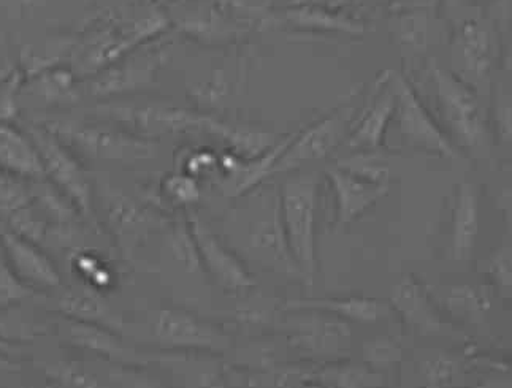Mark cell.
<instances>
[{"label":"cell","mask_w":512,"mask_h":388,"mask_svg":"<svg viewBox=\"0 0 512 388\" xmlns=\"http://www.w3.org/2000/svg\"><path fill=\"white\" fill-rule=\"evenodd\" d=\"M318 173H299L287 178L279 189V214L284 238L300 282L313 287L318 276L316 219H318Z\"/></svg>","instance_id":"cell-1"},{"label":"cell","mask_w":512,"mask_h":388,"mask_svg":"<svg viewBox=\"0 0 512 388\" xmlns=\"http://www.w3.org/2000/svg\"><path fill=\"white\" fill-rule=\"evenodd\" d=\"M284 341L305 365L340 362L349 358L351 324L313 309H284Z\"/></svg>","instance_id":"cell-2"},{"label":"cell","mask_w":512,"mask_h":388,"mask_svg":"<svg viewBox=\"0 0 512 388\" xmlns=\"http://www.w3.org/2000/svg\"><path fill=\"white\" fill-rule=\"evenodd\" d=\"M432 78L441 115L448 126L449 138L460 148L476 151L486 145V115L476 92L457 73L433 62Z\"/></svg>","instance_id":"cell-3"},{"label":"cell","mask_w":512,"mask_h":388,"mask_svg":"<svg viewBox=\"0 0 512 388\" xmlns=\"http://www.w3.org/2000/svg\"><path fill=\"white\" fill-rule=\"evenodd\" d=\"M153 339L157 352L221 355L232 347V339L224 328L180 308H162L154 314Z\"/></svg>","instance_id":"cell-4"},{"label":"cell","mask_w":512,"mask_h":388,"mask_svg":"<svg viewBox=\"0 0 512 388\" xmlns=\"http://www.w3.org/2000/svg\"><path fill=\"white\" fill-rule=\"evenodd\" d=\"M240 249H243L240 252L241 259H248L260 268L286 278L299 279L284 238L279 195L272 197V200H260L259 213L254 214L249 222L245 238L240 241Z\"/></svg>","instance_id":"cell-5"},{"label":"cell","mask_w":512,"mask_h":388,"mask_svg":"<svg viewBox=\"0 0 512 388\" xmlns=\"http://www.w3.org/2000/svg\"><path fill=\"white\" fill-rule=\"evenodd\" d=\"M390 84L395 96L394 115H397L398 127L406 143L433 156L455 159L457 146L436 124L411 83L402 75H394L390 77Z\"/></svg>","instance_id":"cell-6"},{"label":"cell","mask_w":512,"mask_h":388,"mask_svg":"<svg viewBox=\"0 0 512 388\" xmlns=\"http://www.w3.org/2000/svg\"><path fill=\"white\" fill-rule=\"evenodd\" d=\"M188 225L202 273L207 274L216 286L229 293H246L256 287L253 271L249 270L245 260L211 232L205 222L199 217H191Z\"/></svg>","instance_id":"cell-7"},{"label":"cell","mask_w":512,"mask_h":388,"mask_svg":"<svg viewBox=\"0 0 512 388\" xmlns=\"http://www.w3.org/2000/svg\"><path fill=\"white\" fill-rule=\"evenodd\" d=\"M0 248L2 259L26 289L48 292L61 287V273L34 241L13 230H0Z\"/></svg>","instance_id":"cell-8"},{"label":"cell","mask_w":512,"mask_h":388,"mask_svg":"<svg viewBox=\"0 0 512 388\" xmlns=\"http://www.w3.org/2000/svg\"><path fill=\"white\" fill-rule=\"evenodd\" d=\"M153 363L167 369L173 388H238L218 354L156 352Z\"/></svg>","instance_id":"cell-9"},{"label":"cell","mask_w":512,"mask_h":388,"mask_svg":"<svg viewBox=\"0 0 512 388\" xmlns=\"http://www.w3.org/2000/svg\"><path fill=\"white\" fill-rule=\"evenodd\" d=\"M389 305L403 324L421 335H438L444 330L446 324L430 290L411 274L392 287Z\"/></svg>","instance_id":"cell-10"},{"label":"cell","mask_w":512,"mask_h":388,"mask_svg":"<svg viewBox=\"0 0 512 388\" xmlns=\"http://www.w3.org/2000/svg\"><path fill=\"white\" fill-rule=\"evenodd\" d=\"M65 325V336L70 344L104 358L108 363L121 366H146L153 363L154 354H142L130 347L118 335V331L69 319Z\"/></svg>","instance_id":"cell-11"},{"label":"cell","mask_w":512,"mask_h":388,"mask_svg":"<svg viewBox=\"0 0 512 388\" xmlns=\"http://www.w3.org/2000/svg\"><path fill=\"white\" fill-rule=\"evenodd\" d=\"M327 178L337 203L338 227H348L389 192V184L373 183L338 165L330 168Z\"/></svg>","instance_id":"cell-12"},{"label":"cell","mask_w":512,"mask_h":388,"mask_svg":"<svg viewBox=\"0 0 512 388\" xmlns=\"http://www.w3.org/2000/svg\"><path fill=\"white\" fill-rule=\"evenodd\" d=\"M454 54L460 65L459 77L471 88L489 80L495 62V46L489 27L476 20L462 24L455 37Z\"/></svg>","instance_id":"cell-13"},{"label":"cell","mask_w":512,"mask_h":388,"mask_svg":"<svg viewBox=\"0 0 512 388\" xmlns=\"http://www.w3.org/2000/svg\"><path fill=\"white\" fill-rule=\"evenodd\" d=\"M343 126L340 118L325 119L306 130L297 140L289 141L276 160L272 175L292 172L314 160L324 159L340 143Z\"/></svg>","instance_id":"cell-14"},{"label":"cell","mask_w":512,"mask_h":388,"mask_svg":"<svg viewBox=\"0 0 512 388\" xmlns=\"http://www.w3.org/2000/svg\"><path fill=\"white\" fill-rule=\"evenodd\" d=\"M481 227V203L476 184L463 181L455 189L451 221V252L455 262H468L474 254Z\"/></svg>","instance_id":"cell-15"},{"label":"cell","mask_w":512,"mask_h":388,"mask_svg":"<svg viewBox=\"0 0 512 388\" xmlns=\"http://www.w3.org/2000/svg\"><path fill=\"white\" fill-rule=\"evenodd\" d=\"M284 309H313V311L327 312L330 316L348 322V324L371 325L381 320L389 319L394 311L389 301L378 298L363 297V295H349V297L332 298H300L289 300L283 305Z\"/></svg>","instance_id":"cell-16"},{"label":"cell","mask_w":512,"mask_h":388,"mask_svg":"<svg viewBox=\"0 0 512 388\" xmlns=\"http://www.w3.org/2000/svg\"><path fill=\"white\" fill-rule=\"evenodd\" d=\"M389 75L390 73L384 75L383 83L378 84V91L371 97V102L360 116L356 129L349 138V148L376 151L383 145L384 134L395 113L394 89Z\"/></svg>","instance_id":"cell-17"},{"label":"cell","mask_w":512,"mask_h":388,"mask_svg":"<svg viewBox=\"0 0 512 388\" xmlns=\"http://www.w3.org/2000/svg\"><path fill=\"white\" fill-rule=\"evenodd\" d=\"M45 173L54 179V183L61 187L65 195L80 208L83 213L91 210V187L85 173L81 172L80 165L59 148L56 143L43 141L39 149Z\"/></svg>","instance_id":"cell-18"},{"label":"cell","mask_w":512,"mask_h":388,"mask_svg":"<svg viewBox=\"0 0 512 388\" xmlns=\"http://www.w3.org/2000/svg\"><path fill=\"white\" fill-rule=\"evenodd\" d=\"M300 376L311 377L327 388H386L387 377L383 371L371 368L363 362H340L308 365L300 369Z\"/></svg>","instance_id":"cell-19"},{"label":"cell","mask_w":512,"mask_h":388,"mask_svg":"<svg viewBox=\"0 0 512 388\" xmlns=\"http://www.w3.org/2000/svg\"><path fill=\"white\" fill-rule=\"evenodd\" d=\"M56 309L69 320L102 325L115 331L123 328V320L119 319L107 301L94 290H64L56 298Z\"/></svg>","instance_id":"cell-20"},{"label":"cell","mask_w":512,"mask_h":388,"mask_svg":"<svg viewBox=\"0 0 512 388\" xmlns=\"http://www.w3.org/2000/svg\"><path fill=\"white\" fill-rule=\"evenodd\" d=\"M0 170L20 178H42L45 173L39 151L15 130L0 127Z\"/></svg>","instance_id":"cell-21"},{"label":"cell","mask_w":512,"mask_h":388,"mask_svg":"<svg viewBox=\"0 0 512 388\" xmlns=\"http://www.w3.org/2000/svg\"><path fill=\"white\" fill-rule=\"evenodd\" d=\"M432 298L438 308H443L455 319L471 320V322L481 320L492 306L489 292L470 284L444 287L436 298Z\"/></svg>","instance_id":"cell-22"},{"label":"cell","mask_w":512,"mask_h":388,"mask_svg":"<svg viewBox=\"0 0 512 388\" xmlns=\"http://www.w3.org/2000/svg\"><path fill=\"white\" fill-rule=\"evenodd\" d=\"M467 374V360L460 363L452 355L436 352L417 363L414 388H454Z\"/></svg>","instance_id":"cell-23"},{"label":"cell","mask_w":512,"mask_h":388,"mask_svg":"<svg viewBox=\"0 0 512 388\" xmlns=\"http://www.w3.org/2000/svg\"><path fill=\"white\" fill-rule=\"evenodd\" d=\"M486 274L498 295L512 300V240L505 241L487 257Z\"/></svg>","instance_id":"cell-24"},{"label":"cell","mask_w":512,"mask_h":388,"mask_svg":"<svg viewBox=\"0 0 512 388\" xmlns=\"http://www.w3.org/2000/svg\"><path fill=\"white\" fill-rule=\"evenodd\" d=\"M362 357L363 363L386 373L387 369L402 362L403 347L392 336H376L363 344Z\"/></svg>","instance_id":"cell-25"},{"label":"cell","mask_w":512,"mask_h":388,"mask_svg":"<svg viewBox=\"0 0 512 388\" xmlns=\"http://www.w3.org/2000/svg\"><path fill=\"white\" fill-rule=\"evenodd\" d=\"M115 366L108 373L104 388H173L161 377L148 373L145 366Z\"/></svg>","instance_id":"cell-26"},{"label":"cell","mask_w":512,"mask_h":388,"mask_svg":"<svg viewBox=\"0 0 512 388\" xmlns=\"http://www.w3.org/2000/svg\"><path fill=\"white\" fill-rule=\"evenodd\" d=\"M32 292L16 279L15 274L8 268L5 260L0 257V308L13 305L24 298L31 297Z\"/></svg>","instance_id":"cell-27"},{"label":"cell","mask_w":512,"mask_h":388,"mask_svg":"<svg viewBox=\"0 0 512 388\" xmlns=\"http://www.w3.org/2000/svg\"><path fill=\"white\" fill-rule=\"evenodd\" d=\"M165 192L178 205H191L199 200V186L191 176L176 175L165 181Z\"/></svg>","instance_id":"cell-28"},{"label":"cell","mask_w":512,"mask_h":388,"mask_svg":"<svg viewBox=\"0 0 512 388\" xmlns=\"http://www.w3.org/2000/svg\"><path fill=\"white\" fill-rule=\"evenodd\" d=\"M78 273L83 276L89 286H94V289H104L110 286L111 273L107 267H102L99 260L94 259L92 255H78L75 260Z\"/></svg>","instance_id":"cell-29"},{"label":"cell","mask_w":512,"mask_h":388,"mask_svg":"<svg viewBox=\"0 0 512 388\" xmlns=\"http://www.w3.org/2000/svg\"><path fill=\"white\" fill-rule=\"evenodd\" d=\"M501 135L505 140L512 141V103L506 105L500 113Z\"/></svg>","instance_id":"cell-30"},{"label":"cell","mask_w":512,"mask_h":388,"mask_svg":"<svg viewBox=\"0 0 512 388\" xmlns=\"http://www.w3.org/2000/svg\"><path fill=\"white\" fill-rule=\"evenodd\" d=\"M292 388H327L325 385H322L321 382L314 381L311 377H299V382L294 385Z\"/></svg>","instance_id":"cell-31"},{"label":"cell","mask_w":512,"mask_h":388,"mask_svg":"<svg viewBox=\"0 0 512 388\" xmlns=\"http://www.w3.org/2000/svg\"><path fill=\"white\" fill-rule=\"evenodd\" d=\"M503 208H505L506 214H508L512 227V184L506 189L505 194H503Z\"/></svg>","instance_id":"cell-32"},{"label":"cell","mask_w":512,"mask_h":388,"mask_svg":"<svg viewBox=\"0 0 512 388\" xmlns=\"http://www.w3.org/2000/svg\"><path fill=\"white\" fill-rule=\"evenodd\" d=\"M505 67L508 70H512V37L511 42H509L508 53H506Z\"/></svg>","instance_id":"cell-33"},{"label":"cell","mask_w":512,"mask_h":388,"mask_svg":"<svg viewBox=\"0 0 512 388\" xmlns=\"http://www.w3.org/2000/svg\"><path fill=\"white\" fill-rule=\"evenodd\" d=\"M13 368L12 363H10V360H7L5 357H0V369H10Z\"/></svg>","instance_id":"cell-34"},{"label":"cell","mask_w":512,"mask_h":388,"mask_svg":"<svg viewBox=\"0 0 512 388\" xmlns=\"http://www.w3.org/2000/svg\"><path fill=\"white\" fill-rule=\"evenodd\" d=\"M0 257H2V248H0Z\"/></svg>","instance_id":"cell-35"}]
</instances>
